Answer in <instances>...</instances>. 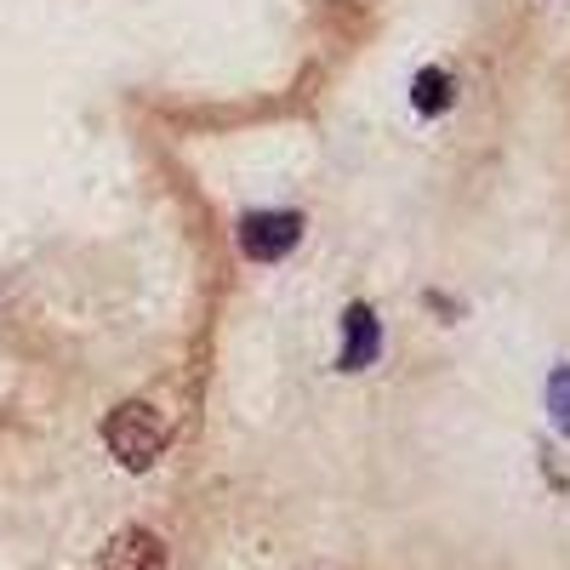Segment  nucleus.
<instances>
[{
  "instance_id": "nucleus-5",
  "label": "nucleus",
  "mask_w": 570,
  "mask_h": 570,
  "mask_svg": "<svg viewBox=\"0 0 570 570\" xmlns=\"http://www.w3.org/2000/svg\"><path fill=\"white\" fill-rule=\"evenodd\" d=\"M411 104H416L422 115H445V109H451V75H445V69H422V75L411 80Z\"/></svg>"
},
{
  "instance_id": "nucleus-2",
  "label": "nucleus",
  "mask_w": 570,
  "mask_h": 570,
  "mask_svg": "<svg viewBox=\"0 0 570 570\" xmlns=\"http://www.w3.org/2000/svg\"><path fill=\"white\" fill-rule=\"evenodd\" d=\"M303 240V217L297 212H252L240 223V252L252 263H274V257H292Z\"/></svg>"
},
{
  "instance_id": "nucleus-4",
  "label": "nucleus",
  "mask_w": 570,
  "mask_h": 570,
  "mask_svg": "<svg viewBox=\"0 0 570 570\" xmlns=\"http://www.w3.org/2000/svg\"><path fill=\"white\" fill-rule=\"evenodd\" d=\"M343 331H348V343H343V371H365V365H376V354H383V320H376L365 303H354L348 314H343Z\"/></svg>"
},
{
  "instance_id": "nucleus-1",
  "label": "nucleus",
  "mask_w": 570,
  "mask_h": 570,
  "mask_svg": "<svg viewBox=\"0 0 570 570\" xmlns=\"http://www.w3.org/2000/svg\"><path fill=\"white\" fill-rule=\"evenodd\" d=\"M166 434H171L166 416L155 405H137V400L115 405L109 422H104V440H109V451H115L120 468H149L166 451Z\"/></svg>"
},
{
  "instance_id": "nucleus-3",
  "label": "nucleus",
  "mask_w": 570,
  "mask_h": 570,
  "mask_svg": "<svg viewBox=\"0 0 570 570\" xmlns=\"http://www.w3.org/2000/svg\"><path fill=\"white\" fill-rule=\"evenodd\" d=\"M98 570H166V542H160L155 531L131 525V531H120V537L104 548Z\"/></svg>"
},
{
  "instance_id": "nucleus-6",
  "label": "nucleus",
  "mask_w": 570,
  "mask_h": 570,
  "mask_svg": "<svg viewBox=\"0 0 570 570\" xmlns=\"http://www.w3.org/2000/svg\"><path fill=\"white\" fill-rule=\"evenodd\" d=\"M548 416H553L559 434H570V365H559L548 376Z\"/></svg>"
}]
</instances>
